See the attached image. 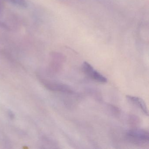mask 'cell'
<instances>
[{
    "mask_svg": "<svg viewBox=\"0 0 149 149\" xmlns=\"http://www.w3.org/2000/svg\"><path fill=\"white\" fill-rule=\"evenodd\" d=\"M83 71L88 76L95 81L100 83H106L107 79L101 73L95 69L88 63L84 62L82 66Z\"/></svg>",
    "mask_w": 149,
    "mask_h": 149,
    "instance_id": "7a4b0ae2",
    "label": "cell"
},
{
    "mask_svg": "<svg viewBox=\"0 0 149 149\" xmlns=\"http://www.w3.org/2000/svg\"><path fill=\"white\" fill-rule=\"evenodd\" d=\"M126 137L130 142L138 146H144L149 144V132L143 129H133L128 131Z\"/></svg>",
    "mask_w": 149,
    "mask_h": 149,
    "instance_id": "6da1fadb",
    "label": "cell"
},
{
    "mask_svg": "<svg viewBox=\"0 0 149 149\" xmlns=\"http://www.w3.org/2000/svg\"><path fill=\"white\" fill-rule=\"evenodd\" d=\"M126 98L130 102L138 107L144 114L148 116L149 115L148 108L144 101L140 97L131 95L126 96Z\"/></svg>",
    "mask_w": 149,
    "mask_h": 149,
    "instance_id": "277c9868",
    "label": "cell"
},
{
    "mask_svg": "<svg viewBox=\"0 0 149 149\" xmlns=\"http://www.w3.org/2000/svg\"><path fill=\"white\" fill-rule=\"evenodd\" d=\"M42 82L47 88L52 91H57L67 94H72L73 92V90L70 87L63 84L57 83L46 80H42Z\"/></svg>",
    "mask_w": 149,
    "mask_h": 149,
    "instance_id": "3957f363",
    "label": "cell"
},
{
    "mask_svg": "<svg viewBox=\"0 0 149 149\" xmlns=\"http://www.w3.org/2000/svg\"><path fill=\"white\" fill-rule=\"evenodd\" d=\"M139 120L138 117H136L135 116H131L130 118V122L131 124L136 125L139 123Z\"/></svg>",
    "mask_w": 149,
    "mask_h": 149,
    "instance_id": "8992f818",
    "label": "cell"
},
{
    "mask_svg": "<svg viewBox=\"0 0 149 149\" xmlns=\"http://www.w3.org/2000/svg\"><path fill=\"white\" fill-rule=\"evenodd\" d=\"M11 2L18 6L22 8H26L27 6V3L26 0H10Z\"/></svg>",
    "mask_w": 149,
    "mask_h": 149,
    "instance_id": "5b68a950",
    "label": "cell"
}]
</instances>
